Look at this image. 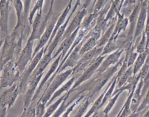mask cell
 <instances>
[{
	"label": "cell",
	"instance_id": "9a60e30c",
	"mask_svg": "<svg viewBox=\"0 0 149 117\" xmlns=\"http://www.w3.org/2000/svg\"><path fill=\"white\" fill-rule=\"evenodd\" d=\"M87 13V8H81L76 15L73 17L72 20L70 23V24L67 26L66 30L64 32V34L62 36L61 41L65 39L66 36H69L74 31H75L77 28L80 27L81 24L86 16Z\"/></svg>",
	"mask_w": 149,
	"mask_h": 117
},
{
	"label": "cell",
	"instance_id": "f546056e",
	"mask_svg": "<svg viewBox=\"0 0 149 117\" xmlns=\"http://www.w3.org/2000/svg\"><path fill=\"white\" fill-rule=\"evenodd\" d=\"M132 75L133 76V65L130 66L128 67V68L126 69V70L125 71V72L119 78L117 79V87L118 88H120L122 86H123L126 82L130 78Z\"/></svg>",
	"mask_w": 149,
	"mask_h": 117
},
{
	"label": "cell",
	"instance_id": "83f0119b",
	"mask_svg": "<svg viewBox=\"0 0 149 117\" xmlns=\"http://www.w3.org/2000/svg\"><path fill=\"white\" fill-rule=\"evenodd\" d=\"M98 40L93 36H90L86 39V41L83 42L80 49L79 53L81 56L86 52L93 49L97 46Z\"/></svg>",
	"mask_w": 149,
	"mask_h": 117
},
{
	"label": "cell",
	"instance_id": "6da1fadb",
	"mask_svg": "<svg viewBox=\"0 0 149 117\" xmlns=\"http://www.w3.org/2000/svg\"><path fill=\"white\" fill-rule=\"evenodd\" d=\"M24 38L19 30H13L3 39L0 54V64L3 66L10 60H16L22 49V42Z\"/></svg>",
	"mask_w": 149,
	"mask_h": 117
},
{
	"label": "cell",
	"instance_id": "e575fe53",
	"mask_svg": "<svg viewBox=\"0 0 149 117\" xmlns=\"http://www.w3.org/2000/svg\"><path fill=\"white\" fill-rule=\"evenodd\" d=\"M116 40L115 41V40L109 39V41L104 46L103 50L101 55L106 56L107 54H109L117 50V49L119 47V46L118 43H116Z\"/></svg>",
	"mask_w": 149,
	"mask_h": 117
},
{
	"label": "cell",
	"instance_id": "4316f807",
	"mask_svg": "<svg viewBox=\"0 0 149 117\" xmlns=\"http://www.w3.org/2000/svg\"><path fill=\"white\" fill-rule=\"evenodd\" d=\"M116 20H113L112 24L106 30V31L103 33L102 35L100 37V38L98 40L97 43V47H104L105 44L109 41L110 38H111L114 27L115 25Z\"/></svg>",
	"mask_w": 149,
	"mask_h": 117
},
{
	"label": "cell",
	"instance_id": "f1b7e54d",
	"mask_svg": "<svg viewBox=\"0 0 149 117\" xmlns=\"http://www.w3.org/2000/svg\"><path fill=\"white\" fill-rule=\"evenodd\" d=\"M66 94V93L65 94H64L63 95L60 96V97L59 98H58L54 103H52L49 105L48 108L46 109L45 113L44 115V117L52 116V114L56 111V110L58 109V108L61 105V104L62 102L63 98H65Z\"/></svg>",
	"mask_w": 149,
	"mask_h": 117
},
{
	"label": "cell",
	"instance_id": "7dc6e473",
	"mask_svg": "<svg viewBox=\"0 0 149 117\" xmlns=\"http://www.w3.org/2000/svg\"><path fill=\"white\" fill-rule=\"evenodd\" d=\"M72 1H73V0H69V2H70V3H72Z\"/></svg>",
	"mask_w": 149,
	"mask_h": 117
},
{
	"label": "cell",
	"instance_id": "4dcf8cb0",
	"mask_svg": "<svg viewBox=\"0 0 149 117\" xmlns=\"http://www.w3.org/2000/svg\"><path fill=\"white\" fill-rule=\"evenodd\" d=\"M70 93H71V92H70V90L68 92H66V94L65 98H63L62 102L61 103V105L58 108V109L56 110V111L52 114V116L58 117V116H62L63 113L65 111L67 107H68V105L67 104V101H68V100L69 99V98L70 96Z\"/></svg>",
	"mask_w": 149,
	"mask_h": 117
},
{
	"label": "cell",
	"instance_id": "d4e9b609",
	"mask_svg": "<svg viewBox=\"0 0 149 117\" xmlns=\"http://www.w3.org/2000/svg\"><path fill=\"white\" fill-rule=\"evenodd\" d=\"M108 86L106 87V89L102 92V93L98 96V97L95 100V101L94 102L93 105L91 107V108L89 109V110L86 113V114L84 115V116H96V114L97 112L100 110V109L101 108V103L102 101L103 97L104 96V94L106 92V91L108 89Z\"/></svg>",
	"mask_w": 149,
	"mask_h": 117
},
{
	"label": "cell",
	"instance_id": "f35d334b",
	"mask_svg": "<svg viewBox=\"0 0 149 117\" xmlns=\"http://www.w3.org/2000/svg\"><path fill=\"white\" fill-rule=\"evenodd\" d=\"M47 105L41 101H38L36 107V116L42 117L44 116L46 111Z\"/></svg>",
	"mask_w": 149,
	"mask_h": 117
},
{
	"label": "cell",
	"instance_id": "5bb4252c",
	"mask_svg": "<svg viewBox=\"0 0 149 117\" xmlns=\"http://www.w3.org/2000/svg\"><path fill=\"white\" fill-rule=\"evenodd\" d=\"M43 74L44 73L38 75V76L30 79L25 91V94L23 100V106L22 109L27 108L30 104L32 98L36 92V90L38 86V84L40 82L41 78H42Z\"/></svg>",
	"mask_w": 149,
	"mask_h": 117
},
{
	"label": "cell",
	"instance_id": "277c9868",
	"mask_svg": "<svg viewBox=\"0 0 149 117\" xmlns=\"http://www.w3.org/2000/svg\"><path fill=\"white\" fill-rule=\"evenodd\" d=\"M19 94V81L2 92L0 94V117L6 116L8 111L14 104Z\"/></svg>",
	"mask_w": 149,
	"mask_h": 117
},
{
	"label": "cell",
	"instance_id": "d590c367",
	"mask_svg": "<svg viewBox=\"0 0 149 117\" xmlns=\"http://www.w3.org/2000/svg\"><path fill=\"white\" fill-rule=\"evenodd\" d=\"M147 49H147V45L146 36L144 33V31H143L140 41L136 45V51L138 53H142V52L146 51Z\"/></svg>",
	"mask_w": 149,
	"mask_h": 117
},
{
	"label": "cell",
	"instance_id": "74e56055",
	"mask_svg": "<svg viewBox=\"0 0 149 117\" xmlns=\"http://www.w3.org/2000/svg\"><path fill=\"white\" fill-rule=\"evenodd\" d=\"M149 107V89H148L147 93H146V96L144 98L143 101L140 104H139V107L136 111V114H139L140 112L144 111L145 109H148Z\"/></svg>",
	"mask_w": 149,
	"mask_h": 117
},
{
	"label": "cell",
	"instance_id": "ac0fdd59",
	"mask_svg": "<svg viewBox=\"0 0 149 117\" xmlns=\"http://www.w3.org/2000/svg\"><path fill=\"white\" fill-rule=\"evenodd\" d=\"M129 25V19L127 17H125L124 14L120 12H118L116 15V20L114 29L110 39L111 40H116L120 33L125 31L127 27Z\"/></svg>",
	"mask_w": 149,
	"mask_h": 117
},
{
	"label": "cell",
	"instance_id": "9c48e42d",
	"mask_svg": "<svg viewBox=\"0 0 149 117\" xmlns=\"http://www.w3.org/2000/svg\"><path fill=\"white\" fill-rule=\"evenodd\" d=\"M61 13H54L52 17L51 18L50 20L48 22V24L40 37V38L38 39V42L33 51V57L37 54V53L42 48L44 47V46L45 44H47L52 34L54 28L55 26V24L56 23V21L58 20V18L59 17Z\"/></svg>",
	"mask_w": 149,
	"mask_h": 117
},
{
	"label": "cell",
	"instance_id": "ab89813d",
	"mask_svg": "<svg viewBox=\"0 0 149 117\" xmlns=\"http://www.w3.org/2000/svg\"><path fill=\"white\" fill-rule=\"evenodd\" d=\"M144 31L146 34V39H147V49H149V9L148 8V10H147V16L146 22Z\"/></svg>",
	"mask_w": 149,
	"mask_h": 117
},
{
	"label": "cell",
	"instance_id": "ee69618b",
	"mask_svg": "<svg viewBox=\"0 0 149 117\" xmlns=\"http://www.w3.org/2000/svg\"><path fill=\"white\" fill-rule=\"evenodd\" d=\"M3 39H1L0 41V50L2 48V46L3 44Z\"/></svg>",
	"mask_w": 149,
	"mask_h": 117
},
{
	"label": "cell",
	"instance_id": "5b68a950",
	"mask_svg": "<svg viewBox=\"0 0 149 117\" xmlns=\"http://www.w3.org/2000/svg\"><path fill=\"white\" fill-rule=\"evenodd\" d=\"M44 54V47L40 49L37 54L33 57L30 63L26 67L25 70L22 74L20 79L19 81V93H25L27 85L30 80V76L33 72L34 69L39 63L40 60L42 58Z\"/></svg>",
	"mask_w": 149,
	"mask_h": 117
},
{
	"label": "cell",
	"instance_id": "b9f144b4",
	"mask_svg": "<svg viewBox=\"0 0 149 117\" xmlns=\"http://www.w3.org/2000/svg\"><path fill=\"white\" fill-rule=\"evenodd\" d=\"M81 3V0H76V2H75L74 5V6L73 7L72 10V11L70 12V13L69 15L68 16V17H70V18L72 17V15L74 14V13L75 12V11L77 10V8L80 5Z\"/></svg>",
	"mask_w": 149,
	"mask_h": 117
},
{
	"label": "cell",
	"instance_id": "d6986e66",
	"mask_svg": "<svg viewBox=\"0 0 149 117\" xmlns=\"http://www.w3.org/2000/svg\"><path fill=\"white\" fill-rule=\"evenodd\" d=\"M140 8H141V2L139 1V3L137 4L136 6H135L132 12L131 13L130 16L128 17L129 27L127 33V36L129 41H131L133 39L134 30L136 25V23H137L139 14L140 13Z\"/></svg>",
	"mask_w": 149,
	"mask_h": 117
},
{
	"label": "cell",
	"instance_id": "8d00e7d4",
	"mask_svg": "<svg viewBox=\"0 0 149 117\" xmlns=\"http://www.w3.org/2000/svg\"><path fill=\"white\" fill-rule=\"evenodd\" d=\"M31 0H24V20H25V23L26 25L30 28L31 25L29 24V16L30 13V5H31Z\"/></svg>",
	"mask_w": 149,
	"mask_h": 117
},
{
	"label": "cell",
	"instance_id": "7402d4cb",
	"mask_svg": "<svg viewBox=\"0 0 149 117\" xmlns=\"http://www.w3.org/2000/svg\"><path fill=\"white\" fill-rule=\"evenodd\" d=\"M70 19H71L70 17H68V18L66 19L65 23L58 29V30L56 32L53 40L52 41V42H51L49 45L48 46L46 52H48V53H53V51L54 50V49L56 47L58 43L61 41L62 36L64 34V32L66 30V27L68 25V23H69V20H70Z\"/></svg>",
	"mask_w": 149,
	"mask_h": 117
},
{
	"label": "cell",
	"instance_id": "ffe728a7",
	"mask_svg": "<svg viewBox=\"0 0 149 117\" xmlns=\"http://www.w3.org/2000/svg\"><path fill=\"white\" fill-rule=\"evenodd\" d=\"M72 8V3H70L69 2L68 3V5H66V6L65 7V8L64 9V10L61 13L59 17L58 18V20L56 21V23L55 24V26L54 28V30H53V32H52V34L51 35V36L48 42V43L47 44L45 47L44 48V54L45 53L46 51H47V49L48 47V46L49 45V44L51 43V42H52V41L53 40L56 32L58 31V29L61 27V25L65 23V21H66V19L68 16V14H69L70 9Z\"/></svg>",
	"mask_w": 149,
	"mask_h": 117
},
{
	"label": "cell",
	"instance_id": "2e32d148",
	"mask_svg": "<svg viewBox=\"0 0 149 117\" xmlns=\"http://www.w3.org/2000/svg\"><path fill=\"white\" fill-rule=\"evenodd\" d=\"M80 27L77 28L75 31H74L71 34L66 36L63 39L61 43V45L56 51L55 52L54 54L52 56L53 58H55L60 53L61 54V61L65 57L67 52L70 49L71 46L72 45Z\"/></svg>",
	"mask_w": 149,
	"mask_h": 117
},
{
	"label": "cell",
	"instance_id": "cb8c5ba5",
	"mask_svg": "<svg viewBox=\"0 0 149 117\" xmlns=\"http://www.w3.org/2000/svg\"><path fill=\"white\" fill-rule=\"evenodd\" d=\"M149 54V49L146 50V51L139 53L136 59L134 61V63L133 65V76H136V75L140 72L141 68L144 65L146 58Z\"/></svg>",
	"mask_w": 149,
	"mask_h": 117
},
{
	"label": "cell",
	"instance_id": "7bdbcfd3",
	"mask_svg": "<svg viewBox=\"0 0 149 117\" xmlns=\"http://www.w3.org/2000/svg\"><path fill=\"white\" fill-rule=\"evenodd\" d=\"M92 0H81L82 6L81 8H87Z\"/></svg>",
	"mask_w": 149,
	"mask_h": 117
},
{
	"label": "cell",
	"instance_id": "c3c4849f",
	"mask_svg": "<svg viewBox=\"0 0 149 117\" xmlns=\"http://www.w3.org/2000/svg\"><path fill=\"white\" fill-rule=\"evenodd\" d=\"M148 9H149V7H148Z\"/></svg>",
	"mask_w": 149,
	"mask_h": 117
},
{
	"label": "cell",
	"instance_id": "52a82bcc",
	"mask_svg": "<svg viewBox=\"0 0 149 117\" xmlns=\"http://www.w3.org/2000/svg\"><path fill=\"white\" fill-rule=\"evenodd\" d=\"M105 56H106L100 55L93 61H91V63L87 67V68L83 71L80 76L75 81L74 84L70 90H73L74 89L80 86V85H81L83 83L90 79L93 75L97 71V69L98 68L103 60L105 58Z\"/></svg>",
	"mask_w": 149,
	"mask_h": 117
},
{
	"label": "cell",
	"instance_id": "bcb514c9",
	"mask_svg": "<svg viewBox=\"0 0 149 117\" xmlns=\"http://www.w3.org/2000/svg\"><path fill=\"white\" fill-rule=\"evenodd\" d=\"M124 1H125V0H121V1H120V7H121V8H122V4H123Z\"/></svg>",
	"mask_w": 149,
	"mask_h": 117
},
{
	"label": "cell",
	"instance_id": "30bf717a",
	"mask_svg": "<svg viewBox=\"0 0 149 117\" xmlns=\"http://www.w3.org/2000/svg\"><path fill=\"white\" fill-rule=\"evenodd\" d=\"M12 0H0V29L1 39H4L9 34V16L10 3Z\"/></svg>",
	"mask_w": 149,
	"mask_h": 117
},
{
	"label": "cell",
	"instance_id": "603a6c76",
	"mask_svg": "<svg viewBox=\"0 0 149 117\" xmlns=\"http://www.w3.org/2000/svg\"><path fill=\"white\" fill-rule=\"evenodd\" d=\"M77 78V75H73L63 85H62L61 87L58 89L52 94L49 101H48L47 104V106L49 105L51 103H52L54 100H55L58 97H60L62 94H63L65 92H68L72 87L73 85L74 84L76 79Z\"/></svg>",
	"mask_w": 149,
	"mask_h": 117
},
{
	"label": "cell",
	"instance_id": "7a4b0ae2",
	"mask_svg": "<svg viewBox=\"0 0 149 117\" xmlns=\"http://www.w3.org/2000/svg\"><path fill=\"white\" fill-rule=\"evenodd\" d=\"M72 72L73 68H69L63 72L57 74L51 81L45 85V88L42 94L40 95L38 101L47 105L54 93L72 74Z\"/></svg>",
	"mask_w": 149,
	"mask_h": 117
},
{
	"label": "cell",
	"instance_id": "7c38bea8",
	"mask_svg": "<svg viewBox=\"0 0 149 117\" xmlns=\"http://www.w3.org/2000/svg\"><path fill=\"white\" fill-rule=\"evenodd\" d=\"M84 41H82L81 43H80L73 50V51L70 53V54L69 55L66 60L65 61L63 64L62 65V66L58 70H56V71L54 72V74L51 76V77L49 78V79L48 81L47 82H49L51 81L54 77L58 73L61 72L65 70L66 69L70 68H73V67H75L77 63L79 60V59L81 57V55L79 53L80 49Z\"/></svg>",
	"mask_w": 149,
	"mask_h": 117
},
{
	"label": "cell",
	"instance_id": "e0dca14e",
	"mask_svg": "<svg viewBox=\"0 0 149 117\" xmlns=\"http://www.w3.org/2000/svg\"><path fill=\"white\" fill-rule=\"evenodd\" d=\"M123 52V49L119 48L116 50L113 53L110 54L107 57H105L96 71L97 75H100L103 73L107 69H108V68L111 65H113L117 63L119 61L120 57Z\"/></svg>",
	"mask_w": 149,
	"mask_h": 117
},
{
	"label": "cell",
	"instance_id": "d6a6232c",
	"mask_svg": "<svg viewBox=\"0 0 149 117\" xmlns=\"http://www.w3.org/2000/svg\"><path fill=\"white\" fill-rule=\"evenodd\" d=\"M92 101H93V99H91L90 97H88V96L86 95V97L84 98L82 104L79 107V108L77 113L74 115V116L81 117V116H84V114L86 113V110L87 109L88 106L90 105V104H91Z\"/></svg>",
	"mask_w": 149,
	"mask_h": 117
},
{
	"label": "cell",
	"instance_id": "3957f363",
	"mask_svg": "<svg viewBox=\"0 0 149 117\" xmlns=\"http://www.w3.org/2000/svg\"><path fill=\"white\" fill-rule=\"evenodd\" d=\"M15 61V59H12L3 65L0 76V89L9 87L19 81L21 74Z\"/></svg>",
	"mask_w": 149,
	"mask_h": 117
},
{
	"label": "cell",
	"instance_id": "4fadbf2b",
	"mask_svg": "<svg viewBox=\"0 0 149 117\" xmlns=\"http://www.w3.org/2000/svg\"><path fill=\"white\" fill-rule=\"evenodd\" d=\"M61 59V54L60 53L55 59L54 61L52 63L51 65L49 70L47 72L46 74L45 75L43 79H42L40 81V82L38 84V86L36 90V92L34 94V96L32 98L31 101H38V98L40 97V94L42 90V89L44 88V87L47 84L48 81L49 79V78L51 77V76L54 74V72L56 71V69L58 67V65L60 63Z\"/></svg>",
	"mask_w": 149,
	"mask_h": 117
},
{
	"label": "cell",
	"instance_id": "484cf974",
	"mask_svg": "<svg viewBox=\"0 0 149 117\" xmlns=\"http://www.w3.org/2000/svg\"><path fill=\"white\" fill-rule=\"evenodd\" d=\"M137 84H135L134 85L132 91L130 92V93H129V96H128L122 108L120 110L118 114L117 115V116H129V115L131 114V111H132L131 108H130L131 103H132V97L133 96L134 91L136 87Z\"/></svg>",
	"mask_w": 149,
	"mask_h": 117
},
{
	"label": "cell",
	"instance_id": "8992f818",
	"mask_svg": "<svg viewBox=\"0 0 149 117\" xmlns=\"http://www.w3.org/2000/svg\"><path fill=\"white\" fill-rule=\"evenodd\" d=\"M34 41L33 40L27 39L26 45L22 48L16 60V65L21 75L33 58Z\"/></svg>",
	"mask_w": 149,
	"mask_h": 117
},
{
	"label": "cell",
	"instance_id": "f6af8a7d",
	"mask_svg": "<svg viewBox=\"0 0 149 117\" xmlns=\"http://www.w3.org/2000/svg\"><path fill=\"white\" fill-rule=\"evenodd\" d=\"M2 67H3V66L0 64V76H1V74L2 70Z\"/></svg>",
	"mask_w": 149,
	"mask_h": 117
},
{
	"label": "cell",
	"instance_id": "8fae6325",
	"mask_svg": "<svg viewBox=\"0 0 149 117\" xmlns=\"http://www.w3.org/2000/svg\"><path fill=\"white\" fill-rule=\"evenodd\" d=\"M148 10V2L144 1L141 3V8L137 21L136 23V25L134 30V33L132 41L135 42L136 45L140 41L142 33L144 30L145 24L146 22V19L147 16Z\"/></svg>",
	"mask_w": 149,
	"mask_h": 117
},
{
	"label": "cell",
	"instance_id": "44dd1931",
	"mask_svg": "<svg viewBox=\"0 0 149 117\" xmlns=\"http://www.w3.org/2000/svg\"><path fill=\"white\" fill-rule=\"evenodd\" d=\"M52 55V53H48V52H46L45 54H44L43 56L40 60L39 63H38L36 68L34 69L33 72L32 73L30 79L38 76V75H40L44 73L47 66L49 65L51 61L54 59Z\"/></svg>",
	"mask_w": 149,
	"mask_h": 117
},
{
	"label": "cell",
	"instance_id": "836d02e7",
	"mask_svg": "<svg viewBox=\"0 0 149 117\" xmlns=\"http://www.w3.org/2000/svg\"><path fill=\"white\" fill-rule=\"evenodd\" d=\"M44 2V0H37L32 9L30 11V13L29 16V21L31 26V24L34 19V17L36 13H37V12L38 10H42Z\"/></svg>",
	"mask_w": 149,
	"mask_h": 117
},
{
	"label": "cell",
	"instance_id": "1f68e13d",
	"mask_svg": "<svg viewBox=\"0 0 149 117\" xmlns=\"http://www.w3.org/2000/svg\"><path fill=\"white\" fill-rule=\"evenodd\" d=\"M116 83H117V77L116 76L115 77V78L109 84V86L108 87V89L106 91V92L104 94V96L103 97V99H102V103H101V107L112 97V95H113V93L114 92L115 87L116 86Z\"/></svg>",
	"mask_w": 149,
	"mask_h": 117
},
{
	"label": "cell",
	"instance_id": "60d3db41",
	"mask_svg": "<svg viewBox=\"0 0 149 117\" xmlns=\"http://www.w3.org/2000/svg\"><path fill=\"white\" fill-rule=\"evenodd\" d=\"M106 0H96L95 2L93 7V13H98L103 7Z\"/></svg>",
	"mask_w": 149,
	"mask_h": 117
},
{
	"label": "cell",
	"instance_id": "ba28073f",
	"mask_svg": "<svg viewBox=\"0 0 149 117\" xmlns=\"http://www.w3.org/2000/svg\"><path fill=\"white\" fill-rule=\"evenodd\" d=\"M48 23L44 19L42 10H38L36 13L31 24V31L28 39L31 40H38L44 33Z\"/></svg>",
	"mask_w": 149,
	"mask_h": 117
}]
</instances>
